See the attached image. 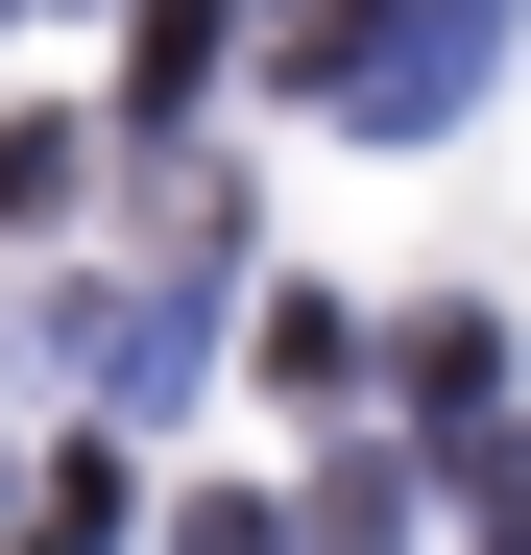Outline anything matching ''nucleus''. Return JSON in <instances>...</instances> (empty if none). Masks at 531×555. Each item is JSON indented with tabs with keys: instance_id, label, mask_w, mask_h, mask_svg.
<instances>
[]
</instances>
